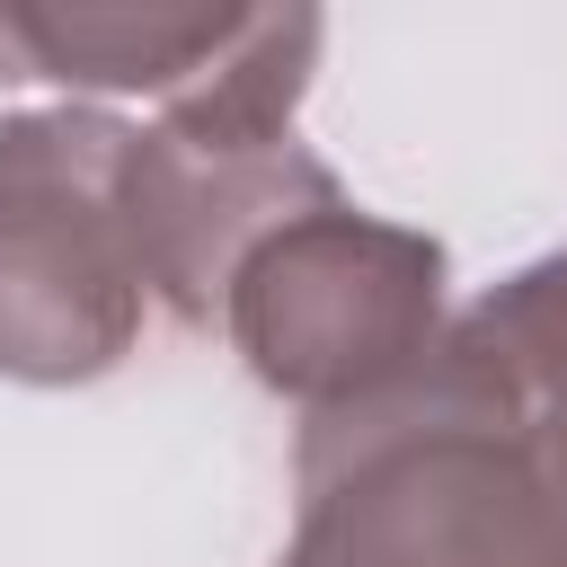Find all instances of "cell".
<instances>
[{
	"mask_svg": "<svg viewBox=\"0 0 567 567\" xmlns=\"http://www.w3.org/2000/svg\"><path fill=\"white\" fill-rule=\"evenodd\" d=\"M275 567H567V416L434 354L301 425Z\"/></svg>",
	"mask_w": 567,
	"mask_h": 567,
	"instance_id": "cell-1",
	"label": "cell"
},
{
	"mask_svg": "<svg viewBox=\"0 0 567 567\" xmlns=\"http://www.w3.org/2000/svg\"><path fill=\"white\" fill-rule=\"evenodd\" d=\"M319 62V9H248L239 44L195 71L159 124L124 142V221L142 257V292L204 328L239 257L292 213L337 204L328 159L292 142V106Z\"/></svg>",
	"mask_w": 567,
	"mask_h": 567,
	"instance_id": "cell-2",
	"label": "cell"
},
{
	"mask_svg": "<svg viewBox=\"0 0 567 567\" xmlns=\"http://www.w3.org/2000/svg\"><path fill=\"white\" fill-rule=\"evenodd\" d=\"M124 142L106 106L0 115V372L35 390L97 381L142 337V257L124 221Z\"/></svg>",
	"mask_w": 567,
	"mask_h": 567,
	"instance_id": "cell-3",
	"label": "cell"
},
{
	"mask_svg": "<svg viewBox=\"0 0 567 567\" xmlns=\"http://www.w3.org/2000/svg\"><path fill=\"white\" fill-rule=\"evenodd\" d=\"M443 275V239L337 195L239 257V275L221 284V328L275 399L328 416L408 381L434 354Z\"/></svg>",
	"mask_w": 567,
	"mask_h": 567,
	"instance_id": "cell-4",
	"label": "cell"
},
{
	"mask_svg": "<svg viewBox=\"0 0 567 567\" xmlns=\"http://www.w3.org/2000/svg\"><path fill=\"white\" fill-rule=\"evenodd\" d=\"M27 53V80L62 89H186L213 71L248 9H151V0H0Z\"/></svg>",
	"mask_w": 567,
	"mask_h": 567,
	"instance_id": "cell-5",
	"label": "cell"
},
{
	"mask_svg": "<svg viewBox=\"0 0 567 567\" xmlns=\"http://www.w3.org/2000/svg\"><path fill=\"white\" fill-rule=\"evenodd\" d=\"M443 346L470 372H487L496 390L567 416V248L532 257L523 275L478 292L461 319H443Z\"/></svg>",
	"mask_w": 567,
	"mask_h": 567,
	"instance_id": "cell-6",
	"label": "cell"
},
{
	"mask_svg": "<svg viewBox=\"0 0 567 567\" xmlns=\"http://www.w3.org/2000/svg\"><path fill=\"white\" fill-rule=\"evenodd\" d=\"M0 80H27V53H18V35H9V9H0Z\"/></svg>",
	"mask_w": 567,
	"mask_h": 567,
	"instance_id": "cell-7",
	"label": "cell"
}]
</instances>
